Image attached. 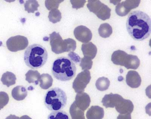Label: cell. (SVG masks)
Instances as JSON below:
<instances>
[{
	"label": "cell",
	"mask_w": 151,
	"mask_h": 119,
	"mask_svg": "<svg viewBox=\"0 0 151 119\" xmlns=\"http://www.w3.org/2000/svg\"><path fill=\"white\" fill-rule=\"evenodd\" d=\"M126 26L128 33L134 40L143 41L151 33V18L143 12L135 11L129 14Z\"/></svg>",
	"instance_id": "cell-1"
},
{
	"label": "cell",
	"mask_w": 151,
	"mask_h": 119,
	"mask_svg": "<svg viewBox=\"0 0 151 119\" xmlns=\"http://www.w3.org/2000/svg\"><path fill=\"white\" fill-rule=\"evenodd\" d=\"M76 67L75 63L70 58L60 57L55 60L52 66L53 76L62 81L71 80L76 75Z\"/></svg>",
	"instance_id": "cell-2"
},
{
	"label": "cell",
	"mask_w": 151,
	"mask_h": 119,
	"mask_svg": "<svg viewBox=\"0 0 151 119\" xmlns=\"http://www.w3.org/2000/svg\"><path fill=\"white\" fill-rule=\"evenodd\" d=\"M47 58V51L39 44H33L28 47L24 56L26 65L32 69L42 67L46 63Z\"/></svg>",
	"instance_id": "cell-3"
},
{
	"label": "cell",
	"mask_w": 151,
	"mask_h": 119,
	"mask_svg": "<svg viewBox=\"0 0 151 119\" xmlns=\"http://www.w3.org/2000/svg\"><path fill=\"white\" fill-rule=\"evenodd\" d=\"M68 98L64 91L59 88L49 90L44 98L45 106L49 110L59 111L63 109L67 104Z\"/></svg>",
	"instance_id": "cell-4"
},
{
	"label": "cell",
	"mask_w": 151,
	"mask_h": 119,
	"mask_svg": "<svg viewBox=\"0 0 151 119\" xmlns=\"http://www.w3.org/2000/svg\"><path fill=\"white\" fill-rule=\"evenodd\" d=\"M111 60L115 65L124 66L127 69H137L140 65V60L137 56L128 54L121 50L114 52Z\"/></svg>",
	"instance_id": "cell-5"
},
{
	"label": "cell",
	"mask_w": 151,
	"mask_h": 119,
	"mask_svg": "<svg viewBox=\"0 0 151 119\" xmlns=\"http://www.w3.org/2000/svg\"><path fill=\"white\" fill-rule=\"evenodd\" d=\"M87 7L90 11L96 14L102 20H105L110 18L111 9L100 1H88Z\"/></svg>",
	"instance_id": "cell-6"
},
{
	"label": "cell",
	"mask_w": 151,
	"mask_h": 119,
	"mask_svg": "<svg viewBox=\"0 0 151 119\" xmlns=\"http://www.w3.org/2000/svg\"><path fill=\"white\" fill-rule=\"evenodd\" d=\"M50 43L53 52L60 54L70 52L68 44V39L63 40L59 33L53 32L50 34Z\"/></svg>",
	"instance_id": "cell-7"
},
{
	"label": "cell",
	"mask_w": 151,
	"mask_h": 119,
	"mask_svg": "<svg viewBox=\"0 0 151 119\" xmlns=\"http://www.w3.org/2000/svg\"><path fill=\"white\" fill-rule=\"evenodd\" d=\"M29 44L28 38L23 36L17 35L10 37L6 41L8 49L12 52L24 50Z\"/></svg>",
	"instance_id": "cell-8"
},
{
	"label": "cell",
	"mask_w": 151,
	"mask_h": 119,
	"mask_svg": "<svg viewBox=\"0 0 151 119\" xmlns=\"http://www.w3.org/2000/svg\"><path fill=\"white\" fill-rule=\"evenodd\" d=\"M91 79L90 72L88 70H85L79 73L73 83V88L76 92L81 93L84 91Z\"/></svg>",
	"instance_id": "cell-9"
},
{
	"label": "cell",
	"mask_w": 151,
	"mask_h": 119,
	"mask_svg": "<svg viewBox=\"0 0 151 119\" xmlns=\"http://www.w3.org/2000/svg\"><path fill=\"white\" fill-rule=\"evenodd\" d=\"M74 34L76 39L83 43H87L92 38L91 31L85 26L80 25L76 27Z\"/></svg>",
	"instance_id": "cell-10"
},
{
	"label": "cell",
	"mask_w": 151,
	"mask_h": 119,
	"mask_svg": "<svg viewBox=\"0 0 151 119\" xmlns=\"http://www.w3.org/2000/svg\"><path fill=\"white\" fill-rule=\"evenodd\" d=\"M126 82L131 88H137L141 84V77L136 71H130L126 75Z\"/></svg>",
	"instance_id": "cell-11"
},
{
	"label": "cell",
	"mask_w": 151,
	"mask_h": 119,
	"mask_svg": "<svg viewBox=\"0 0 151 119\" xmlns=\"http://www.w3.org/2000/svg\"><path fill=\"white\" fill-rule=\"evenodd\" d=\"M82 51L85 57L93 59L97 52V49L96 46L92 42H89L86 44H83L82 46Z\"/></svg>",
	"instance_id": "cell-12"
},
{
	"label": "cell",
	"mask_w": 151,
	"mask_h": 119,
	"mask_svg": "<svg viewBox=\"0 0 151 119\" xmlns=\"http://www.w3.org/2000/svg\"><path fill=\"white\" fill-rule=\"evenodd\" d=\"M90 97L88 94L86 93L78 94L76 96V100L75 101V104L78 107H79L83 110H86L90 105Z\"/></svg>",
	"instance_id": "cell-13"
},
{
	"label": "cell",
	"mask_w": 151,
	"mask_h": 119,
	"mask_svg": "<svg viewBox=\"0 0 151 119\" xmlns=\"http://www.w3.org/2000/svg\"><path fill=\"white\" fill-rule=\"evenodd\" d=\"M104 115V109L98 106H92L86 112L88 119H101Z\"/></svg>",
	"instance_id": "cell-14"
},
{
	"label": "cell",
	"mask_w": 151,
	"mask_h": 119,
	"mask_svg": "<svg viewBox=\"0 0 151 119\" xmlns=\"http://www.w3.org/2000/svg\"><path fill=\"white\" fill-rule=\"evenodd\" d=\"M28 95V91L25 87L21 85L14 88L12 91L13 97L17 101L24 100Z\"/></svg>",
	"instance_id": "cell-15"
},
{
	"label": "cell",
	"mask_w": 151,
	"mask_h": 119,
	"mask_svg": "<svg viewBox=\"0 0 151 119\" xmlns=\"http://www.w3.org/2000/svg\"><path fill=\"white\" fill-rule=\"evenodd\" d=\"M40 88L43 89H47L50 88L52 85L53 80L52 77L49 74L43 73L40 76Z\"/></svg>",
	"instance_id": "cell-16"
},
{
	"label": "cell",
	"mask_w": 151,
	"mask_h": 119,
	"mask_svg": "<svg viewBox=\"0 0 151 119\" xmlns=\"http://www.w3.org/2000/svg\"><path fill=\"white\" fill-rule=\"evenodd\" d=\"M17 78L15 75L12 72H6L2 75L1 81L4 85H6L8 87L14 85L16 83Z\"/></svg>",
	"instance_id": "cell-17"
},
{
	"label": "cell",
	"mask_w": 151,
	"mask_h": 119,
	"mask_svg": "<svg viewBox=\"0 0 151 119\" xmlns=\"http://www.w3.org/2000/svg\"><path fill=\"white\" fill-rule=\"evenodd\" d=\"M40 76V73L37 70H29L25 74L26 81L29 83H34L36 85L39 84Z\"/></svg>",
	"instance_id": "cell-18"
},
{
	"label": "cell",
	"mask_w": 151,
	"mask_h": 119,
	"mask_svg": "<svg viewBox=\"0 0 151 119\" xmlns=\"http://www.w3.org/2000/svg\"><path fill=\"white\" fill-rule=\"evenodd\" d=\"M113 33L112 27L108 23L101 24L99 28V33L102 38H108Z\"/></svg>",
	"instance_id": "cell-19"
},
{
	"label": "cell",
	"mask_w": 151,
	"mask_h": 119,
	"mask_svg": "<svg viewBox=\"0 0 151 119\" xmlns=\"http://www.w3.org/2000/svg\"><path fill=\"white\" fill-rule=\"evenodd\" d=\"M95 85L97 89L100 91H104L108 89L110 85V81L107 78L103 76L97 80Z\"/></svg>",
	"instance_id": "cell-20"
},
{
	"label": "cell",
	"mask_w": 151,
	"mask_h": 119,
	"mask_svg": "<svg viewBox=\"0 0 151 119\" xmlns=\"http://www.w3.org/2000/svg\"><path fill=\"white\" fill-rule=\"evenodd\" d=\"M47 119H70L68 114L63 111H53L47 117Z\"/></svg>",
	"instance_id": "cell-21"
},
{
	"label": "cell",
	"mask_w": 151,
	"mask_h": 119,
	"mask_svg": "<svg viewBox=\"0 0 151 119\" xmlns=\"http://www.w3.org/2000/svg\"><path fill=\"white\" fill-rule=\"evenodd\" d=\"M40 5L37 1L35 0H29L27 1L24 4L25 10L29 13H34L38 10V8Z\"/></svg>",
	"instance_id": "cell-22"
},
{
	"label": "cell",
	"mask_w": 151,
	"mask_h": 119,
	"mask_svg": "<svg viewBox=\"0 0 151 119\" xmlns=\"http://www.w3.org/2000/svg\"><path fill=\"white\" fill-rule=\"evenodd\" d=\"M61 18V13L58 9H53L49 12L48 15L49 21L54 24L60 21Z\"/></svg>",
	"instance_id": "cell-23"
},
{
	"label": "cell",
	"mask_w": 151,
	"mask_h": 119,
	"mask_svg": "<svg viewBox=\"0 0 151 119\" xmlns=\"http://www.w3.org/2000/svg\"><path fill=\"white\" fill-rule=\"evenodd\" d=\"M140 1H126L121 3L125 9L129 12L132 9L137 7Z\"/></svg>",
	"instance_id": "cell-24"
},
{
	"label": "cell",
	"mask_w": 151,
	"mask_h": 119,
	"mask_svg": "<svg viewBox=\"0 0 151 119\" xmlns=\"http://www.w3.org/2000/svg\"><path fill=\"white\" fill-rule=\"evenodd\" d=\"M9 101V97L6 92L0 91V110L6 106Z\"/></svg>",
	"instance_id": "cell-25"
},
{
	"label": "cell",
	"mask_w": 151,
	"mask_h": 119,
	"mask_svg": "<svg viewBox=\"0 0 151 119\" xmlns=\"http://www.w3.org/2000/svg\"><path fill=\"white\" fill-rule=\"evenodd\" d=\"M93 61L90 59L84 57L81 60L80 66L82 67L83 70H87L91 69Z\"/></svg>",
	"instance_id": "cell-26"
},
{
	"label": "cell",
	"mask_w": 151,
	"mask_h": 119,
	"mask_svg": "<svg viewBox=\"0 0 151 119\" xmlns=\"http://www.w3.org/2000/svg\"><path fill=\"white\" fill-rule=\"evenodd\" d=\"M63 1H46L45 5L48 10L57 9L59 7V4Z\"/></svg>",
	"instance_id": "cell-27"
},
{
	"label": "cell",
	"mask_w": 151,
	"mask_h": 119,
	"mask_svg": "<svg viewBox=\"0 0 151 119\" xmlns=\"http://www.w3.org/2000/svg\"><path fill=\"white\" fill-rule=\"evenodd\" d=\"M72 4V7L78 9V8L83 7L84 4L85 3V1H70Z\"/></svg>",
	"instance_id": "cell-28"
},
{
	"label": "cell",
	"mask_w": 151,
	"mask_h": 119,
	"mask_svg": "<svg viewBox=\"0 0 151 119\" xmlns=\"http://www.w3.org/2000/svg\"><path fill=\"white\" fill-rule=\"evenodd\" d=\"M78 112H73V114H71L72 119H85L84 112H82L81 110H78Z\"/></svg>",
	"instance_id": "cell-29"
},
{
	"label": "cell",
	"mask_w": 151,
	"mask_h": 119,
	"mask_svg": "<svg viewBox=\"0 0 151 119\" xmlns=\"http://www.w3.org/2000/svg\"><path fill=\"white\" fill-rule=\"evenodd\" d=\"M69 57L70 59L76 63H79L81 60V58L78 54L74 52H70L68 54Z\"/></svg>",
	"instance_id": "cell-30"
},
{
	"label": "cell",
	"mask_w": 151,
	"mask_h": 119,
	"mask_svg": "<svg viewBox=\"0 0 151 119\" xmlns=\"http://www.w3.org/2000/svg\"><path fill=\"white\" fill-rule=\"evenodd\" d=\"M6 119H32L29 116L27 115H23L21 117L16 116L14 115H10L9 116L6 118Z\"/></svg>",
	"instance_id": "cell-31"
}]
</instances>
